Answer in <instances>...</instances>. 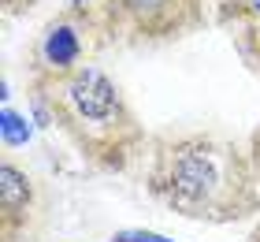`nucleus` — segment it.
I'll use <instances>...</instances> for the list:
<instances>
[{
    "label": "nucleus",
    "mask_w": 260,
    "mask_h": 242,
    "mask_svg": "<svg viewBox=\"0 0 260 242\" xmlns=\"http://www.w3.org/2000/svg\"><path fill=\"white\" fill-rule=\"evenodd\" d=\"M112 242H171V238L149 235V231H119V235H112Z\"/></svg>",
    "instance_id": "obj_7"
},
{
    "label": "nucleus",
    "mask_w": 260,
    "mask_h": 242,
    "mask_svg": "<svg viewBox=\"0 0 260 242\" xmlns=\"http://www.w3.org/2000/svg\"><path fill=\"white\" fill-rule=\"evenodd\" d=\"M8 4V11H26V8H34L38 0H4Z\"/></svg>",
    "instance_id": "obj_9"
},
{
    "label": "nucleus",
    "mask_w": 260,
    "mask_h": 242,
    "mask_svg": "<svg viewBox=\"0 0 260 242\" xmlns=\"http://www.w3.org/2000/svg\"><path fill=\"white\" fill-rule=\"evenodd\" d=\"M219 22L231 30V41L238 48V56L253 71H260V15H242V11L219 8Z\"/></svg>",
    "instance_id": "obj_6"
},
{
    "label": "nucleus",
    "mask_w": 260,
    "mask_h": 242,
    "mask_svg": "<svg viewBox=\"0 0 260 242\" xmlns=\"http://www.w3.org/2000/svg\"><path fill=\"white\" fill-rule=\"evenodd\" d=\"M249 156H253V164H256V175H260V127L249 135Z\"/></svg>",
    "instance_id": "obj_8"
},
{
    "label": "nucleus",
    "mask_w": 260,
    "mask_h": 242,
    "mask_svg": "<svg viewBox=\"0 0 260 242\" xmlns=\"http://www.w3.org/2000/svg\"><path fill=\"white\" fill-rule=\"evenodd\" d=\"M245 242H260V220H256V227L249 231V238H245Z\"/></svg>",
    "instance_id": "obj_10"
},
{
    "label": "nucleus",
    "mask_w": 260,
    "mask_h": 242,
    "mask_svg": "<svg viewBox=\"0 0 260 242\" xmlns=\"http://www.w3.org/2000/svg\"><path fill=\"white\" fill-rule=\"evenodd\" d=\"M52 220V190L19 164L11 149L0 160V242H41Z\"/></svg>",
    "instance_id": "obj_4"
},
{
    "label": "nucleus",
    "mask_w": 260,
    "mask_h": 242,
    "mask_svg": "<svg viewBox=\"0 0 260 242\" xmlns=\"http://www.w3.org/2000/svg\"><path fill=\"white\" fill-rule=\"evenodd\" d=\"M104 41V30L93 8L86 4H71L56 19L45 22V30L38 34V41L30 48V75H52V71H71L89 64V56L97 52Z\"/></svg>",
    "instance_id": "obj_5"
},
{
    "label": "nucleus",
    "mask_w": 260,
    "mask_h": 242,
    "mask_svg": "<svg viewBox=\"0 0 260 242\" xmlns=\"http://www.w3.org/2000/svg\"><path fill=\"white\" fill-rule=\"evenodd\" d=\"M89 8L115 45H164L205 22V0H93Z\"/></svg>",
    "instance_id": "obj_3"
},
{
    "label": "nucleus",
    "mask_w": 260,
    "mask_h": 242,
    "mask_svg": "<svg viewBox=\"0 0 260 242\" xmlns=\"http://www.w3.org/2000/svg\"><path fill=\"white\" fill-rule=\"evenodd\" d=\"M30 93L38 116L60 130L89 168L104 175H126L152 145L123 86L97 64L30 75Z\"/></svg>",
    "instance_id": "obj_2"
},
{
    "label": "nucleus",
    "mask_w": 260,
    "mask_h": 242,
    "mask_svg": "<svg viewBox=\"0 0 260 242\" xmlns=\"http://www.w3.org/2000/svg\"><path fill=\"white\" fill-rule=\"evenodd\" d=\"M145 190L193 224H245L260 216V175L249 145L216 130L160 135L149 145Z\"/></svg>",
    "instance_id": "obj_1"
}]
</instances>
